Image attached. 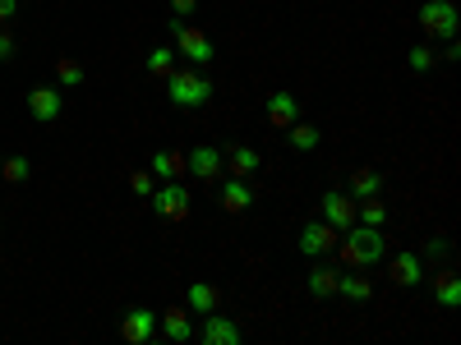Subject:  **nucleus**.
Returning a JSON list of instances; mask_svg holds the SVG:
<instances>
[{"label": "nucleus", "instance_id": "1", "mask_svg": "<svg viewBox=\"0 0 461 345\" xmlns=\"http://www.w3.org/2000/svg\"><path fill=\"white\" fill-rule=\"evenodd\" d=\"M337 249H341L346 267H374V262L388 258V235H383V226L356 221L351 230H341V235H337Z\"/></svg>", "mask_w": 461, "mask_h": 345}, {"label": "nucleus", "instance_id": "2", "mask_svg": "<svg viewBox=\"0 0 461 345\" xmlns=\"http://www.w3.org/2000/svg\"><path fill=\"white\" fill-rule=\"evenodd\" d=\"M167 97H171V106H180V111H199V106L212 102V79H208L199 65L171 69V74H167Z\"/></svg>", "mask_w": 461, "mask_h": 345}, {"label": "nucleus", "instance_id": "3", "mask_svg": "<svg viewBox=\"0 0 461 345\" xmlns=\"http://www.w3.org/2000/svg\"><path fill=\"white\" fill-rule=\"evenodd\" d=\"M171 37H176V56H185L189 65H212V56H217V47H212V37L203 32V28H194V23H185V19H176L171 14Z\"/></svg>", "mask_w": 461, "mask_h": 345}, {"label": "nucleus", "instance_id": "4", "mask_svg": "<svg viewBox=\"0 0 461 345\" xmlns=\"http://www.w3.org/2000/svg\"><path fill=\"white\" fill-rule=\"evenodd\" d=\"M148 203H152V212L167 217V221H185L189 208H194V194H189L180 180H162V184L148 194Z\"/></svg>", "mask_w": 461, "mask_h": 345}, {"label": "nucleus", "instance_id": "5", "mask_svg": "<svg viewBox=\"0 0 461 345\" xmlns=\"http://www.w3.org/2000/svg\"><path fill=\"white\" fill-rule=\"evenodd\" d=\"M456 5L452 0H425L420 5V28H425L429 42H447V37H456Z\"/></svg>", "mask_w": 461, "mask_h": 345}, {"label": "nucleus", "instance_id": "6", "mask_svg": "<svg viewBox=\"0 0 461 345\" xmlns=\"http://www.w3.org/2000/svg\"><path fill=\"white\" fill-rule=\"evenodd\" d=\"M337 235H341V230L319 217V221H304V226H300V240H295V244H300L304 258H323V253L337 249Z\"/></svg>", "mask_w": 461, "mask_h": 345}, {"label": "nucleus", "instance_id": "7", "mask_svg": "<svg viewBox=\"0 0 461 345\" xmlns=\"http://www.w3.org/2000/svg\"><path fill=\"white\" fill-rule=\"evenodd\" d=\"M221 166H226V157H221V147H212V143H199L194 152H185V171L194 175V180H217L221 175Z\"/></svg>", "mask_w": 461, "mask_h": 345}, {"label": "nucleus", "instance_id": "8", "mask_svg": "<svg viewBox=\"0 0 461 345\" xmlns=\"http://www.w3.org/2000/svg\"><path fill=\"white\" fill-rule=\"evenodd\" d=\"M60 111H65V93L60 88H28V115L32 120L51 125V120H60Z\"/></svg>", "mask_w": 461, "mask_h": 345}, {"label": "nucleus", "instance_id": "9", "mask_svg": "<svg viewBox=\"0 0 461 345\" xmlns=\"http://www.w3.org/2000/svg\"><path fill=\"white\" fill-rule=\"evenodd\" d=\"M199 336H203L208 345H240V323H236V318H221V314L212 309V314H203Z\"/></svg>", "mask_w": 461, "mask_h": 345}, {"label": "nucleus", "instance_id": "10", "mask_svg": "<svg viewBox=\"0 0 461 345\" xmlns=\"http://www.w3.org/2000/svg\"><path fill=\"white\" fill-rule=\"evenodd\" d=\"M323 221L337 226V230H351V226H356V199H351V194H341V189L323 194Z\"/></svg>", "mask_w": 461, "mask_h": 345}, {"label": "nucleus", "instance_id": "11", "mask_svg": "<svg viewBox=\"0 0 461 345\" xmlns=\"http://www.w3.org/2000/svg\"><path fill=\"white\" fill-rule=\"evenodd\" d=\"M121 336L130 345H148L152 336H158V318H152V309H130L125 323H121Z\"/></svg>", "mask_w": 461, "mask_h": 345}, {"label": "nucleus", "instance_id": "12", "mask_svg": "<svg viewBox=\"0 0 461 345\" xmlns=\"http://www.w3.org/2000/svg\"><path fill=\"white\" fill-rule=\"evenodd\" d=\"M295 120H300L295 93H273V97H267V125H273V129H291Z\"/></svg>", "mask_w": 461, "mask_h": 345}, {"label": "nucleus", "instance_id": "13", "mask_svg": "<svg viewBox=\"0 0 461 345\" xmlns=\"http://www.w3.org/2000/svg\"><path fill=\"white\" fill-rule=\"evenodd\" d=\"M221 208L226 212H249L254 208V189H249V180H240V175H230L226 184H221Z\"/></svg>", "mask_w": 461, "mask_h": 345}, {"label": "nucleus", "instance_id": "14", "mask_svg": "<svg viewBox=\"0 0 461 345\" xmlns=\"http://www.w3.org/2000/svg\"><path fill=\"white\" fill-rule=\"evenodd\" d=\"M221 157L230 162V175H240V180H249L258 166H263V157L254 147H245V143H230V147H221Z\"/></svg>", "mask_w": 461, "mask_h": 345}, {"label": "nucleus", "instance_id": "15", "mask_svg": "<svg viewBox=\"0 0 461 345\" xmlns=\"http://www.w3.org/2000/svg\"><path fill=\"white\" fill-rule=\"evenodd\" d=\"M217 304H221V295H217L212 281H189V290H185V309L189 314H212Z\"/></svg>", "mask_w": 461, "mask_h": 345}, {"label": "nucleus", "instance_id": "16", "mask_svg": "<svg viewBox=\"0 0 461 345\" xmlns=\"http://www.w3.org/2000/svg\"><path fill=\"white\" fill-rule=\"evenodd\" d=\"M304 286H310L314 299H332V295H337V267H328L323 258H314V267H310V277H304Z\"/></svg>", "mask_w": 461, "mask_h": 345}, {"label": "nucleus", "instance_id": "17", "mask_svg": "<svg viewBox=\"0 0 461 345\" xmlns=\"http://www.w3.org/2000/svg\"><path fill=\"white\" fill-rule=\"evenodd\" d=\"M158 332H162L167 341L185 345L189 336H194V323H189V309H167V314L158 318Z\"/></svg>", "mask_w": 461, "mask_h": 345}, {"label": "nucleus", "instance_id": "18", "mask_svg": "<svg viewBox=\"0 0 461 345\" xmlns=\"http://www.w3.org/2000/svg\"><path fill=\"white\" fill-rule=\"evenodd\" d=\"M148 171L158 175V180H180L185 175V152H171V147H158L148 157Z\"/></svg>", "mask_w": 461, "mask_h": 345}, {"label": "nucleus", "instance_id": "19", "mask_svg": "<svg viewBox=\"0 0 461 345\" xmlns=\"http://www.w3.org/2000/svg\"><path fill=\"white\" fill-rule=\"evenodd\" d=\"M393 281L397 286H420V281H425V262H420V253H397L393 258Z\"/></svg>", "mask_w": 461, "mask_h": 345}, {"label": "nucleus", "instance_id": "20", "mask_svg": "<svg viewBox=\"0 0 461 345\" xmlns=\"http://www.w3.org/2000/svg\"><path fill=\"white\" fill-rule=\"evenodd\" d=\"M383 184H388V180H383L378 171H356L351 184H346V194H351L356 203H360V199H378V194H383Z\"/></svg>", "mask_w": 461, "mask_h": 345}, {"label": "nucleus", "instance_id": "21", "mask_svg": "<svg viewBox=\"0 0 461 345\" xmlns=\"http://www.w3.org/2000/svg\"><path fill=\"white\" fill-rule=\"evenodd\" d=\"M434 299L443 304V309H456V304H461V277L456 272H434Z\"/></svg>", "mask_w": 461, "mask_h": 345}, {"label": "nucleus", "instance_id": "22", "mask_svg": "<svg viewBox=\"0 0 461 345\" xmlns=\"http://www.w3.org/2000/svg\"><path fill=\"white\" fill-rule=\"evenodd\" d=\"M337 295H341V299H351V304H365V299L374 295V286H369V277H356V272H337Z\"/></svg>", "mask_w": 461, "mask_h": 345}, {"label": "nucleus", "instance_id": "23", "mask_svg": "<svg viewBox=\"0 0 461 345\" xmlns=\"http://www.w3.org/2000/svg\"><path fill=\"white\" fill-rule=\"evenodd\" d=\"M282 134L291 138V147H295V152H314V147L323 143V129H319V125H300V120H295L291 129H282Z\"/></svg>", "mask_w": 461, "mask_h": 345}, {"label": "nucleus", "instance_id": "24", "mask_svg": "<svg viewBox=\"0 0 461 345\" xmlns=\"http://www.w3.org/2000/svg\"><path fill=\"white\" fill-rule=\"evenodd\" d=\"M171 69H176V47H152L148 51V74H162L167 79Z\"/></svg>", "mask_w": 461, "mask_h": 345}, {"label": "nucleus", "instance_id": "25", "mask_svg": "<svg viewBox=\"0 0 461 345\" xmlns=\"http://www.w3.org/2000/svg\"><path fill=\"white\" fill-rule=\"evenodd\" d=\"M356 221H365V226H383V221H388V208H383L378 199H360V203H356Z\"/></svg>", "mask_w": 461, "mask_h": 345}, {"label": "nucleus", "instance_id": "26", "mask_svg": "<svg viewBox=\"0 0 461 345\" xmlns=\"http://www.w3.org/2000/svg\"><path fill=\"white\" fill-rule=\"evenodd\" d=\"M406 65H411L415 74H429V69H434V47H429V42H415V47L406 51Z\"/></svg>", "mask_w": 461, "mask_h": 345}, {"label": "nucleus", "instance_id": "27", "mask_svg": "<svg viewBox=\"0 0 461 345\" xmlns=\"http://www.w3.org/2000/svg\"><path fill=\"white\" fill-rule=\"evenodd\" d=\"M56 84H60V88H79V84H84V65H79V60H60V65H56Z\"/></svg>", "mask_w": 461, "mask_h": 345}, {"label": "nucleus", "instance_id": "28", "mask_svg": "<svg viewBox=\"0 0 461 345\" xmlns=\"http://www.w3.org/2000/svg\"><path fill=\"white\" fill-rule=\"evenodd\" d=\"M28 171H32V166H28V157H19V152L0 162V175H5L10 184H23V180H28Z\"/></svg>", "mask_w": 461, "mask_h": 345}, {"label": "nucleus", "instance_id": "29", "mask_svg": "<svg viewBox=\"0 0 461 345\" xmlns=\"http://www.w3.org/2000/svg\"><path fill=\"white\" fill-rule=\"evenodd\" d=\"M130 189H134L139 199H148L152 189H158V175H152V171H134V175H130Z\"/></svg>", "mask_w": 461, "mask_h": 345}, {"label": "nucleus", "instance_id": "30", "mask_svg": "<svg viewBox=\"0 0 461 345\" xmlns=\"http://www.w3.org/2000/svg\"><path fill=\"white\" fill-rule=\"evenodd\" d=\"M447 253H452L447 235H429V240H425V258H429V262H443Z\"/></svg>", "mask_w": 461, "mask_h": 345}, {"label": "nucleus", "instance_id": "31", "mask_svg": "<svg viewBox=\"0 0 461 345\" xmlns=\"http://www.w3.org/2000/svg\"><path fill=\"white\" fill-rule=\"evenodd\" d=\"M194 10H199V0H171V14H176V19L194 14Z\"/></svg>", "mask_w": 461, "mask_h": 345}, {"label": "nucleus", "instance_id": "32", "mask_svg": "<svg viewBox=\"0 0 461 345\" xmlns=\"http://www.w3.org/2000/svg\"><path fill=\"white\" fill-rule=\"evenodd\" d=\"M0 60H14V37L0 28Z\"/></svg>", "mask_w": 461, "mask_h": 345}, {"label": "nucleus", "instance_id": "33", "mask_svg": "<svg viewBox=\"0 0 461 345\" xmlns=\"http://www.w3.org/2000/svg\"><path fill=\"white\" fill-rule=\"evenodd\" d=\"M19 14V0H0V23H10Z\"/></svg>", "mask_w": 461, "mask_h": 345}, {"label": "nucleus", "instance_id": "34", "mask_svg": "<svg viewBox=\"0 0 461 345\" xmlns=\"http://www.w3.org/2000/svg\"><path fill=\"white\" fill-rule=\"evenodd\" d=\"M443 60H447V65H456V60H461V47H456V37H447V47H443Z\"/></svg>", "mask_w": 461, "mask_h": 345}]
</instances>
